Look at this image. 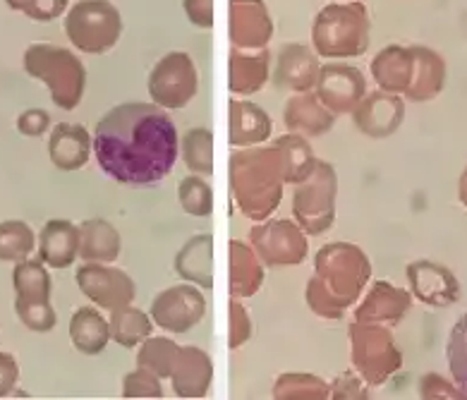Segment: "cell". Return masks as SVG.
<instances>
[{
	"label": "cell",
	"instance_id": "5b68a950",
	"mask_svg": "<svg viewBox=\"0 0 467 400\" xmlns=\"http://www.w3.org/2000/svg\"><path fill=\"white\" fill-rule=\"evenodd\" d=\"M25 72L48 87L53 103L63 111L78 109L87 87V70L72 51L56 44H32L25 51Z\"/></svg>",
	"mask_w": 467,
	"mask_h": 400
},
{
	"label": "cell",
	"instance_id": "ab89813d",
	"mask_svg": "<svg viewBox=\"0 0 467 400\" xmlns=\"http://www.w3.org/2000/svg\"><path fill=\"white\" fill-rule=\"evenodd\" d=\"M48 128H51V115L46 113L44 109H29L17 118V130L25 137H39Z\"/></svg>",
	"mask_w": 467,
	"mask_h": 400
},
{
	"label": "cell",
	"instance_id": "83f0119b",
	"mask_svg": "<svg viewBox=\"0 0 467 400\" xmlns=\"http://www.w3.org/2000/svg\"><path fill=\"white\" fill-rule=\"evenodd\" d=\"M110 341H116L122 348H137L151 336L154 324H151V314L137 310L132 305H125L120 310L110 311Z\"/></svg>",
	"mask_w": 467,
	"mask_h": 400
},
{
	"label": "cell",
	"instance_id": "3957f363",
	"mask_svg": "<svg viewBox=\"0 0 467 400\" xmlns=\"http://www.w3.org/2000/svg\"><path fill=\"white\" fill-rule=\"evenodd\" d=\"M228 178L237 209L250 221H266L278 209L285 184L278 146H247L233 153Z\"/></svg>",
	"mask_w": 467,
	"mask_h": 400
},
{
	"label": "cell",
	"instance_id": "7402d4cb",
	"mask_svg": "<svg viewBox=\"0 0 467 400\" xmlns=\"http://www.w3.org/2000/svg\"><path fill=\"white\" fill-rule=\"evenodd\" d=\"M122 240L116 226L103 218H91L79 226V257L84 261L110 264L120 257Z\"/></svg>",
	"mask_w": 467,
	"mask_h": 400
},
{
	"label": "cell",
	"instance_id": "7bdbcfd3",
	"mask_svg": "<svg viewBox=\"0 0 467 400\" xmlns=\"http://www.w3.org/2000/svg\"><path fill=\"white\" fill-rule=\"evenodd\" d=\"M20 379V367L10 353H0V398H5L15 391V384Z\"/></svg>",
	"mask_w": 467,
	"mask_h": 400
},
{
	"label": "cell",
	"instance_id": "ee69618b",
	"mask_svg": "<svg viewBox=\"0 0 467 400\" xmlns=\"http://www.w3.org/2000/svg\"><path fill=\"white\" fill-rule=\"evenodd\" d=\"M331 398H367L365 386H362L358 376L340 374L331 384Z\"/></svg>",
	"mask_w": 467,
	"mask_h": 400
},
{
	"label": "cell",
	"instance_id": "60d3db41",
	"mask_svg": "<svg viewBox=\"0 0 467 400\" xmlns=\"http://www.w3.org/2000/svg\"><path fill=\"white\" fill-rule=\"evenodd\" d=\"M187 19L199 29H212L213 26V0H182Z\"/></svg>",
	"mask_w": 467,
	"mask_h": 400
},
{
	"label": "cell",
	"instance_id": "d4e9b609",
	"mask_svg": "<svg viewBox=\"0 0 467 400\" xmlns=\"http://www.w3.org/2000/svg\"><path fill=\"white\" fill-rule=\"evenodd\" d=\"M212 259H213V237L212 236H194L187 240V245L175 257V271L194 286L209 288L213 286L212 276Z\"/></svg>",
	"mask_w": 467,
	"mask_h": 400
},
{
	"label": "cell",
	"instance_id": "ffe728a7",
	"mask_svg": "<svg viewBox=\"0 0 467 400\" xmlns=\"http://www.w3.org/2000/svg\"><path fill=\"white\" fill-rule=\"evenodd\" d=\"M269 63L271 53L266 48H256V51H243V48H233L228 68H231V91L233 94H254L262 91V87L269 79Z\"/></svg>",
	"mask_w": 467,
	"mask_h": 400
},
{
	"label": "cell",
	"instance_id": "30bf717a",
	"mask_svg": "<svg viewBox=\"0 0 467 400\" xmlns=\"http://www.w3.org/2000/svg\"><path fill=\"white\" fill-rule=\"evenodd\" d=\"M352 363L362 379L369 384H381L398 367V353L393 350L390 336L377 326L365 321L350 326Z\"/></svg>",
	"mask_w": 467,
	"mask_h": 400
},
{
	"label": "cell",
	"instance_id": "8992f818",
	"mask_svg": "<svg viewBox=\"0 0 467 400\" xmlns=\"http://www.w3.org/2000/svg\"><path fill=\"white\" fill-rule=\"evenodd\" d=\"M65 34L82 53H106L120 41L122 17L110 0H79L65 15Z\"/></svg>",
	"mask_w": 467,
	"mask_h": 400
},
{
	"label": "cell",
	"instance_id": "1f68e13d",
	"mask_svg": "<svg viewBox=\"0 0 467 400\" xmlns=\"http://www.w3.org/2000/svg\"><path fill=\"white\" fill-rule=\"evenodd\" d=\"M182 159L194 175H212L213 173V134L206 128H192L180 142Z\"/></svg>",
	"mask_w": 467,
	"mask_h": 400
},
{
	"label": "cell",
	"instance_id": "8d00e7d4",
	"mask_svg": "<svg viewBox=\"0 0 467 400\" xmlns=\"http://www.w3.org/2000/svg\"><path fill=\"white\" fill-rule=\"evenodd\" d=\"M15 311L20 317L26 329L36 331V333H48L56 326V311H53L48 300H15Z\"/></svg>",
	"mask_w": 467,
	"mask_h": 400
},
{
	"label": "cell",
	"instance_id": "6da1fadb",
	"mask_svg": "<svg viewBox=\"0 0 467 400\" xmlns=\"http://www.w3.org/2000/svg\"><path fill=\"white\" fill-rule=\"evenodd\" d=\"M94 153L116 183L149 187L168 178L178 163V128L154 101L120 103L97 122Z\"/></svg>",
	"mask_w": 467,
	"mask_h": 400
},
{
	"label": "cell",
	"instance_id": "9a60e30c",
	"mask_svg": "<svg viewBox=\"0 0 467 400\" xmlns=\"http://www.w3.org/2000/svg\"><path fill=\"white\" fill-rule=\"evenodd\" d=\"M319 58L305 44H285L275 58L274 82L275 87L290 91H309L317 87Z\"/></svg>",
	"mask_w": 467,
	"mask_h": 400
},
{
	"label": "cell",
	"instance_id": "e575fe53",
	"mask_svg": "<svg viewBox=\"0 0 467 400\" xmlns=\"http://www.w3.org/2000/svg\"><path fill=\"white\" fill-rule=\"evenodd\" d=\"M446 357L455 386L467 398V314H462L458 319V324L453 326V331H451Z\"/></svg>",
	"mask_w": 467,
	"mask_h": 400
},
{
	"label": "cell",
	"instance_id": "7c38bea8",
	"mask_svg": "<svg viewBox=\"0 0 467 400\" xmlns=\"http://www.w3.org/2000/svg\"><path fill=\"white\" fill-rule=\"evenodd\" d=\"M78 286L87 298L101 310L116 311L135 300V280L130 279L122 268L99 261H87L78 268Z\"/></svg>",
	"mask_w": 467,
	"mask_h": 400
},
{
	"label": "cell",
	"instance_id": "b9f144b4",
	"mask_svg": "<svg viewBox=\"0 0 467 400\" xmlns=\"http://www.w3.org/2000/svg\"><path fill=\"white\" fill-rule=\"evenodd\" d=\"M67 0H34L32 7L26 10V17L36 19V22H53L65 13Z\"/></svg>",
	"mask_w": 467,
	"mask_h": 400
},
{
	"label": "cell",
	"instance_id": "ac0fdd59",
	"mask_svg": "<svg viewBox=\"0 0 467 400\" xmlns=\"http://www.w3.org/2000/svg\"><path fill=\"white\" fill-rule=\"evenodd\" d=\"M79 257V226L53 218L41 228L39 259L51 268H67Z\"/></svg>",
	"mask_w": 467,
	"mask_h": 400
},
{
	"label": "cell",
	"instance_id": "f546056e",
	"mask_svg": "<svg viewBox=\"0 0 467 400\" xmlns=\"http://www.w3.org/2000/svg\"><path fill=\"white\" fill-rule=\"evenodd\" d=\"M13 286L17 298L25 300H51V276L44 261H17L13 271Z\"/></svg>",
	"mask_w": 467,
	"mask_h": 400
},
{
	"label": "cell",
	"instance_id": "7a4b0ae2",
	"mask_svg": "<svg viewBox=\"0 0 467 400\" xmlns=\"http://www.w3.org/2000/svg\"><path fill=\"white\" fill-rule=\"evenodd\" d=\"M317 276L307 283V305L319 317L338 319L369 280V261L350 242H333L317 252Z\"/></svg>",
	"mask_w": 467,
	"mask_h": 400
},
{
	"label": "cell",
	"instance_id": "74e56055",
	"mask_svg": "<svg viewBox=\"0 0 467 400\" xmlns=\"http://www.w3.org/2000/svg\"><path fill=\"white\" fill-rule=\"evenodd\" d=\"M122 395L125 398H163V386L161 379L144 367H137L130 372L122 382Z\"/></svg>",
	"mask_w": 467,
	"mask_h": 400
},
{
	"label": "cell",
	"instance_id": "d6986e66",
	"mask_svg": "<svg viewBox=\"0 0 467 400\" xmlns=\"http://www.w3.org/2000/svg\"><path fill=\"white\" fill-rule=\"evenodd\" d=\"M333 118L336 113H331L312 91H295L283 109V121L293 132L312 134V137L328 132L333 128Z\"/></svg>",
	"mask_w": 467,
	"mask_h": 400
},
{
	"label": "cell",
	"instance_id": "44dd1931",
	"mask_svg": "<svg viewBox=\"0 0 467 400\" xmlns=\"http://www.w3.org/2000/svg\"><path fill=\"white\" fill-rule=\"evenodd\" d=\"M400 101L384 91H374L367 99L358 103V109L352 111L358 128L371 137H384L396 130L400 122Z\"/></svg>",
	"mask_w": 467,
	"mask_h": 400
},
{
	"label": "cell",
	"instance_id": "4316f807",
	"mask_svg": "<svg viewBox=\"0 0 467 400\" xmlns=\"http://www.w3.org/2000/svg\"><path fill=\"white\" fill-rule=\"evenodd\" d=\"M412 68H415V56L408 48L400 46H389L379 53L371 63V75L377 79V84L386 91H403L408 89L410 77H412Z\"/></svg>",
	"mask_w": 467,
	"mask_h": 400
},
{
	"label": "cell",
	"instance_id": "603a6c76",
	"mask_svg": "<svg viewBox=\"0 0 467 400\" xmlns=\"http://www.w3.org/2000/svg\"><path fill=\"white\" fill-rule=\"evenodd\" d=\"M70 338L78 353L89 357L99 355L110 341L109 319H103L97 307H79L70 319Z\"/></svg>",
	"mask_w": 467,
	"mask_h": 400
},
{
	"label": "cell",
	"instance_id": "5bb4252c",
	"mask_svg": "<svg viewBox=\"0 0 467 400\" xmlns=\"http://www.w3.org/2000/svg\"><path fill=\"white\" fill-rule=\"evenodd\" d=\"M317 96L331 113H350L365 99V77L346 63L321 65L317 77Z\"/></svg>",
	"mask_w": 467,
	"mask_h": 400
},
{
	"label": "cell",
	"instance_id": "9c48e42d",
	"mask_svg": "<svg viewBox=\"0 0 467 400\" xmlns=\"http://www.w3.org/2000/svg\"><path fill=\"white\" fill-rule=\"evenodd\" d=\"M250 242L269 267H295L307 257V237L290 221H266L250 230Z\"/></svg>",
	"mask_w": 467,
	"mask_h": 400
},
{
	"label": "cell",
	"instance_id": "484cf974",
	"mask_svg": "<svg viewBox=\"0 0 467 400\" xmlns=\"http://www.w3.org/2000/svg\"><path fill=\"white\" fill-rule=\"evenodd\" d=\"M228 252H231V295L237 300L250 298L262 288L264 280L259 255L254 247L240 240H233Z\"/></svg>",
	"mask_w": 467,
	"mask_h": 400
},
{
	"label": "cell",
	"instance_id": "f35d334b",
	"mask_svg": "<svg viewBox=\"0 0 467 400\" xmlns=\"http://www.w3.org/2000/svg\"><path fill=\"white\" fill-rule=\"evenodd\" d=\"M252 333V324H250V314L244 310L237 298L231 300V329H228V338H231V350L240 348V345L247 343V338Z\"/></svg>",
	"mask_w": 467,
	"mask_h": 400
},
{
	"label": "cell",
	"instance_id": "8fae6325",
	"mask_svg": "<svg viewBox=\"0 0 467 400\" xmlns=\"http://www.w3.org/2000/svg\"><path fill=\"white\" fill-rule=\"evenodd\" d=\"M206 298L192 283H180L159 292L151 302V321L171 333H187L204 319Z\"/></svg>",
	"mask_w": 467,
	"mask_h": 400
},
{
	"label": "cell",
	"instance_id": "ba28073f",
	"mask_svg": "<svg viewBox=\"0 0 467 400\" xmlns=\"http://www.w3.org/2000/svg\"><path fill=\"white\" fill-rule=\"evenodd\" d=\"M197 65H194L192 56L185 51L166 53L149 75V96L161 109H185L197 96Z\"/></svg>",
	"mask_w": 467,
	"mask_h": 400
},
{
	"label": "cell",
	"instance_id": "f6af8a7d",
	"mask_svg": "<svg viewBox=\"0 0 467 400\" xmlns=\"http://www.w3.org/2000/svg\"><path fill=\"white\" fill-rule=\"evenodd\" d=\"M5 3H7V7H13V10H17V13L26 15V10L32 7L34 0H5Z\"/></svg>",
	"mask_w": 467,
	"mask_h": 400
},
{
	"label": "cell",
	"instance_id": "52a82bcc",
	"mask_svg": "<svg viewBox=\"0 0 467 400\" xmlns=\"http://www.w3.org/2000/svg\"><path fill=\"white\" fill-rule=\"evenodd\" d=\"M336 195H338V175L327 161H317V168L307 178L297 183L295 190V221L309 236H321L333 226L336 218Z\"/></svg>",
	"mask_w": 467,
	"mask_h": 400
},
{
	"label": "cell",
	"instance_id": "4dcf8cb0",
	"mask_svg": "<svg viewBox=\"0 0 467 400\" xmlns=\"http://www.w3.org/2000/svg\"><path fill=\"white\" fill-rule=\"evenodd\" d=\"M180 345L171 338H151L149 336L140 348L137 355V367H144L149 372H154L159 379H171L178 360Z\"/></svg>",
	"mask_w": 467,
	"mask_h": 400
},
{
	"label": "cell",
	"instance_id": "d590c367",
	"mask_svg": "<svg viewBox=\"0 0 467 400\" xmlns=\"http://www.w3.org/2000/svg\"><path fill=\"white\" fill-rule=\"evenodd\" d=\"M180 204H182V209L190 216L204 218L209 216L213 211V197H212V187L206 183L202 175H187L182 183H180L178 190Z\"/></svg>",
	"mask_w": 467,
	"mask_h": 400
},
{
	"label": "cell",
	"instance_id": "2e32d148",
	"mask_svg": "<svg viewBox=\"0 0 467 400\" xmlns=\"http://www.w3.org/2000/svg\"><path fill=\"white\" fill-rule=\"evenodd\" d=\"M212 357L206 355L204 350L192 348V345L180 348L173 374H171L173 391L180 398H204L209 386H212Z\"/></svg>",
	"mask_w": 467,
	"mask_h": 400
},
{
	"label": "cell",
	"instance_id": "cb8c5ba5",
	"mask_svg": "<svg viewBox=\"0 0 467 400\" xmlns=\"http://www.w3.org/2000/svg\"><path fill=\"white\" fill-rule=\"evenodd\" d=\"M271 137V121L262 106L250 101H231V134L233 146H256Z\"/></svg>",
	"mask_w": 467,
	"mask_h": 400
},
{
	"label": "cell",
	"instance_id": "e0dca14e",
	"mask_svg": "<svg viewBox=\"0 0 467 400\" xmlns=\"http://www.w3.org/2000/svg\"><path fill=\"white\" fill-rule=\"evenodd\" d=\"M94 149V140L82 125L75 122H60L56 125L48 140V156L58 171H79L87 165Z\"/></svg>",
	"mask_w": 467,
	"mask_h": 400
},
{
	"label": "cell",
	"instance_id": "4fadbf2b",
	"mask_svg": "<svg viewBox=\"0 0 467 400\" xmlns=\"http://www.w3.org/2000/svg\"><path fill=\"white\" fill-rule=\"evenodd\" d=\"M228 37L233 48L256 51L266 48L274 37V19L264 0H231L228 3Z\"/></svg>",
	"mask_w": 467,
	"mask_h": 400
},
{
	"label": "cell",
	"instance_id": "f1b7e54d",
	"mask_svg": "<svg viewBox=\"0 0 467 400\" xmlns=\"http://www.w3.org/2000/svg\"><path fill=\"white\" fill-rule=\"evenodd\" d=\"M278 146V152L283 156V175H285V183L297 184L307 178L309 173L317 168V159H314L312 146L307 144L305 137L300 134H283L274 142Z\"/></svg>",
	"mask_w": 467,
	"mask_h": 400
},
{
	"label": "cell",
	"instance_id": "836d02e7",
	"mask_svg": "<svg viewBox=\"0 0 467 400\" xmlns=\"http://www.w3.org/2000/svg\"><path fill=\"white\" fill-rule=\"evenodd\" d=\"M34 252V230L25 221L0 223V261H25Z\"/></svg>",
	"mask_w": 467,
	"mask_h": 400
},
{
	"label": "cell",
	"instance_id": "d6a6232c",
	"mask_svg": "<svg viewBox=\"0 0 467 400\" xmlns=\"http://www.w3.org/2000/svg\"><path fill=\"white\" fill-rule=\"evenodd\" d=\"M274 398L285 400H317V398H331V386L321 382L319 376L314 374H283L274 386Z\"/></svg>",
	"mask_w": 467,
	"mask_h": 400
},
{
	"label": "cell",
	"instance_id": "277c9868",
	"mask_svg": "<svg viewBox=\"0 0 467 400\" xmlns=\"http://www.w3.org/2000/svg\"><path fill=\"white\" fill-rule=\"evenodd\" d=\"M314 51L328 60L358 58L369 48V17L362 3L324 5L312 25Z\"/></svg>",
	"mask_w": 467,
	"mask_h": 400
}]
</instances>
